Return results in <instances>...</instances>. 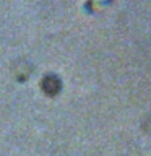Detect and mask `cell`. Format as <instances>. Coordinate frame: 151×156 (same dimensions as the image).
<instances>
[{"label": "cell", "instance_id": "obj_1", "mask_svg": "<svg viewBox=\"0 0 151 156\" xmlns=\"http://www.w3.org/2000/svg\"><path fill=\"white\" fill-rule=\"evenodd\" d=\"M42 88L49 93V94H54V93L58 91V88H60V83H58L57 76H47L46 80L42 81Z\"/></svg>", "mask_w": 151, "mask_h": 156}]
</instances>
